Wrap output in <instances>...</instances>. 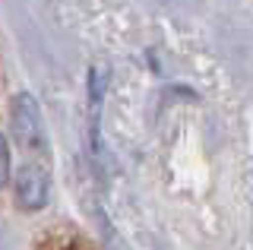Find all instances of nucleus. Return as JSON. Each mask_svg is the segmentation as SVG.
Masks as SVG:
<instances>
[{
  "instance_id": "f257e3e1",
  "label": "nucleus",
  "mask_w": 253,
  "mask_h": 250,
  "mask_svg": "<svg viewBox=\"0 0 253 250\" xmlns=\"http://www.w3.org/2000/svg\"><path fill=\"white\" fill-rule=\"evenodd\" d=\"M10 124H13L16 143H19L32 159L47 162V130H44V117H42V108H38V98L32 95V92L13 95Z\"/></svg>"
},
{
  "instance_id": "f03ea898",
  "label": "nucleus",
  "mask_w": 253,
  "mask_h": 250,
  "mask_svg": "<svg viewBox=\"0 0 253 250\" xmlns=\"http://www.w3.org/2000/svg\"><path fill=\"white\" fill-rule=\"evenodd\" d=\"M16 203H19L26 212H38V209L47 206V197H51V171H47V162L32 159L26 162L19 171H16Z\"/></svg>"
},
{
  "instance_id": "7ed1b4c3",
  "label": "nucleus",
  "mask_w": 253,
  "mask_h": 250,
  "mask_svg": "<svg viewBox=\"0 0 253 250\" xmlns=\"http://www.w3.org/2000/svg\"><path fill=\"white\" fill-rule=\"evenodd\" d=\"M10 168H13V162H10V146H6V136L0 133V190L6 187V181H10Z\"/></svg>"
}]
</instances>
